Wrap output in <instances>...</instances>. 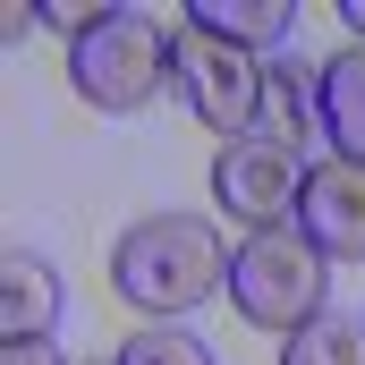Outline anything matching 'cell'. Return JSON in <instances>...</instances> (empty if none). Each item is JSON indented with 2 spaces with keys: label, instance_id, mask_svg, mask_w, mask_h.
<instances>
[{
  "label": "cell",
  "instance_id": "14",
  "mask_svg": "<svg viewBox=\"0 0 365 365\" xmlns=\"http://www.w3.org/2000/svg\"><path fill=\"white\" fill-rule=\"evenodd\" d=\"M0 365H68V357H60L51 340H9V349H0Z\"/></svg>",
  "mask_w": 365,
  "mask_h": 365
},
{
  "label": "cell",
  "instance_id": "3",
  "mask_svg": "<svg viewBox=\"0 0 365 365\" xmlns=\"http://www.w3.org/2000/svg\"><path fill=\"white\" fill-rule=\"evenodd\" d=\"M68 86L86 93L93 110H145L170 86V34L145 9H110L93 34L68 43Z\"/></svg>",
  "mask_w": 365,
  "mask_h": 365
},
{
  "label": "cell",
  "instance_id": "8",
  "mask_svg": "<svg viewBox=\"0 0 365 365\" xmlns=\"http://www.w3.org/2000/svg\"><path fill=\"white\" fill-rule=\"evenodd\" d=\"M60 323V272L26 247H9L0 264V340H51Z\"/></svg>",
  "mask_w": 365,
  "mask_h": 365
},
{
  "label": "cell",
  "instance_id": "6",
  "mask_svg": "<svg viewBox=\"0 0 365 365\" xmlns=\"http://www.w3.org/2000/svg\"><path fill=\"white\" fill-rule=\"evenodd\" d=\"M297 230L314 238L323 264H365V162H306V187H297Z\"/></svg>",
  "mask_w": 365,
  "mask_h": 365
},
{
  "label": "cell",
  "instance_id": "1",
  "mask_svg": "<svg viewBox=\"0 0 365 365\" xmlns=\"http://www.w3.org/2000/svg\"><path fill=\"white\" fill-rule=\"evenodd\" d=\"M230 238L204 221V212H145L119 247H110V289L136 306V314H187L204 306L212 289H230Z\"/></svg>",
  "mask_w": 365,
  "mask_h": 365
},
{
  "label": "cell",
  "instance_id": "2",
  "mask_svg": "<svg viewBox=\"0 0 365 365\" xmlns=\"http://www.w3.org/2000/svg\"><path fill=\"white\" fill-rule=\"evenodd\" d=\"M230 306L255 331H306L331 306V264L314 255L306 230H255L230 255Z\"/></svg>",
  "mask_w": 365,
  "mask_h": 365
},
{
  "label": "cell",
  "instance_id": "10",
  "mask_svg": "<svg viewBox=\"0 0 365 365\" xmlns=\"http://www.w3.org/2000/svg\"><path fill=\"white\" fill-rule=\"evenodd\" d=\"M314 128H323V110H314V68L280 51V68H272V93H264V119H255V136H280V145H297V153H306V136H314Z\"/></svg>",
  "mask_w": 365,
  "mask_h": 365
},
{
  "label": "cell",
  "instance_id": "15",
  "mask_svg": "<svg viewBox=\"0 0 365 365\" xmlns=\"http://www.w3.org/2000/svg\"><path fill=\"white\" fill-rule=\"evenodd\" d=\"M340 17H349V34L365 43V0H340Z\"/></svg>",
  "mask_w": 365,
  "mask_h": 365
},
{
  "label": "cell",
  "instance_id": "7",
  "mask_svg": "<svg viewBox=\"0 0 365 365\" xmlns=\"http://www.w3.org/2000/svg\"><path fill=\"white\" fill-rule=\"evenodd\" d=\"M314 110H323V136L340 162H365V43H340L323 68H314Z\"/></svg>",
  "mask_w": 365,
  "mask_h": 365
},
{
  "label": "cell",
  "instance_id": "12",
  "mask_svg": "<svg viewBox=\"0 0 365 365\" xmlns=\"http://www.w3.org/2000/svg\"><path fill=\"white\" fill-rule=\"evenodd\" d=\"M110 365H212V340H195V331H179V323H145Z\"/></svg>",
  "mask_w": 365,
  "mask_h": 365
},
{
  "label": "cell",
  "instance_id": "5",
  "mask_svg": "<svg viewBox=\"0 0 365 365\" xmlns=\"http://www.w3.org/2000/svg\"><path fill=\"white\" fill-rule=\"evenodd\" d=\"M297 187H306V153L280 145V136H238V145H221V162H212L221 212H238L247 230H289Z\"/></svg>",
  "mask_w": 365,
  "mask_h": 365
},
{
  "label": "cell",
  "instance_id": "9",
  "mask_svg": "<svg viewBox=\"0 0 365 365\" xmlns=\"http://www.w3.org/2000/svg\"><path fill=\"white\" fill-rule=\"evenodd\" d=\"M187 26L195 34H212V43H238V51H289V26H297V9L289 0H187Z\"/></svg>",
  "mask_w": 365,
  "mask_h": 365
},
{
  "label": "cell",
  "instance_id": "4",
  "mask_svg": "<svg viewBox=\"0 0 365 365\" xmlns=\"http://www.w3.org/2000/svg\"><path fill=\"white\" fill-rule=\"evenodd\" d=\"M170 86L187 93V110H195L204 128H221V136L238 145V136H255V119H264L272 68H264L255 51H238V43H212V34L179 26V34H170Z\"/></svg>",
  "mask_w": 365,
  "mask_h": 365
},
{
  "label": "cell",
  "instance_id": "13",
  "mask_svg": "<svg viewBox=\"0 0 365 365\" xmlns=\"http://www.w3.org/2000/svg\"><path fill=\"white\" fill-rule=\"evenodd\" d=\"M34 9H43V26H60V34L77 43V34H93V26H102L119 0H34Z\"/></svg>",
  "mask_w": 365,
  "mask_h": 365
},
{
  "label": "cell",
  "instance_id": "11",
  "mask_svg": "<svg viewBox=\"0 0 365 365\" xmlns=\"http://www.w3.org/2000/svg\"><path fill=\"white\" fill-rule=\"evenodd\" d=\"M280 365H365V314L357 306H323L306 331H289Z\"/></svg>",
  "mask_w": 365,
  "mask_h": 365
}]
</instances>
